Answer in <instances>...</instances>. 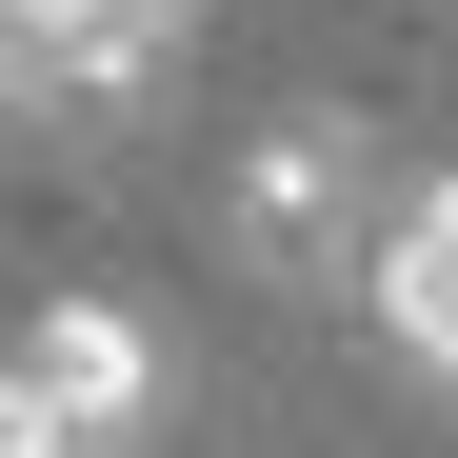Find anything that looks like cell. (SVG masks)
<instances>
[{
  "label": "cell",
  "instance_id": "cell-1",
  "mask_svg": "<svg viewBox=\"0 0 458 458\" xmlns=\"http://www.w3.org/2000/svg\"><path fill=\"white\" fill-rule=\"evenodd\" d=\"M219 259L279 279V299L378 279V140H359L339 100H279V120L240 140V180H219Z\"/></svg>",
  "mask_w": 458,
  "mask_h": 458
},
{
  "label": "cell",
  "instance_id": "cell-2",
  "mask_svg": "<svg viewBox=\"0 0 458 458\" xmlns=\"http://www.w3.org/2000/svg\"><path fill=\"white\" fill-rule=\"evenodd\" d=\"M160 438V319L140 299H40L0 339V458H140Z\"/></svg>",
  "mask_w": 458,
  "mask_h": 458
},
{
  "label": "cell",
  "instance_id": "cell-3",
  "mask_svg": "<svg viewBox=\"0 0 458 458\" xmlns=\"http://www.w3.org/2000/svg\"><path fill=\"white\" fill-rule=\"evenodd\" d=\"M0 40H21L60 100H140L180 60V0H0Z\"/></svg>",
  "mask_w": 458,
  "mask_h": 458
},
{
  "label": "cell",
  "instance_id": "cell-4",
  "mask_svg": "<svg viewBox=\"0 0 458 458\" xmlns=\"http://www.w3.org/2000/svg\"><path fill=\"white\" fill-rule=\"evenodd\" d=\"M378 339H399L419 378H458V180H419L399 240H378Z\"/></svg>",
  "mask_w": 458,
  "mask_h": 458
}]
</instances>
